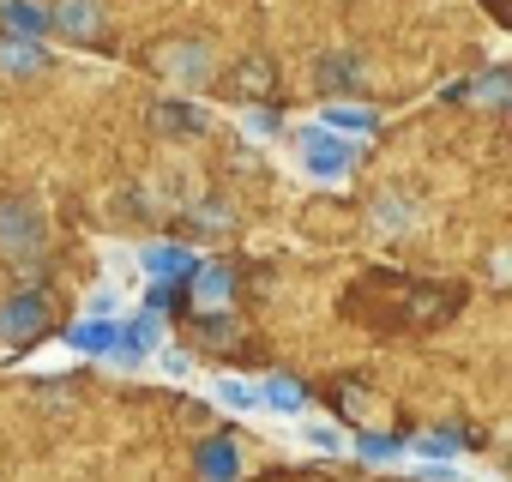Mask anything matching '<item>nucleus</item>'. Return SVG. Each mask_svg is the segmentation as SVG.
I'll list each match as a JSON object with an SVG mask.
<instances>
[{
    "label": "nucleus",
    "mask_w": 512,
    "mask_h": 482,
    "mask_svg": "<svg viewBox=\"0 0 512 482\" xmlns=\"http://www.w3.org/2000/svg\"><path fill=\"white\" fill-rule=\"evenodd\" d=\"M296 434H302V446H308V452H344V428H338V422H326V416H302V428H296Z\"/></svg>",
    "instance_id": "obj_18"
},
{
    "label": "nucleus",
    "mask_w": 512,
    "mask_h": 482,
    "mask_svg": "<svg viewBox=\"0 0 512 482\" xmlns=\"http://www.w3.org/2000/svg\"><path fill=\"white\" fill-rule=\"evenodd\" d=\"M193 254L187 248H169V241H157V248H145L139 254V272H151V278H193Z\"/></svg>",
    "instance_id": "obj_11"
},
{
    "label": "nucleus",
    "mask_w": 512,
    "mask_h": 482,
    "mask_svg": "<svg viewBox=\"0 0 512 482\" xmlns=\"http://www.w3.org/2000/svg\"><path fill=\"white\" fill-rule=\"evenodd\" d=\"M0 19H7L19 37H43L49 31V13L37 7V0H0Z\"/></svg>",
    "instance_id": "obj_15"
},
{
    "label": "nucleus",
    "mask_w": 512,
    "mask_h": 482,
    "mask_svg": "<svg viewBox=\"0 0 512 482\" xmlns=\"http://www.w3.org/2000/svg\"><path fill=\"white\" fill-rule=\"evenodd\" d=\"M43 67H49V55L37 49V37H7V43H0V73L31 79V73H43Z\"/></svg>",
    "instance_id": "obj_10"
},
{
    "label": "nucleus",
    "mask_w": 512,
    "mask_h": 482,
    "mask_svg": "<svg viewBox=\"0 0 512 482\" xmlns=\"http://www.w3.org/2000/svg\"><path fill=\"white\" fill-rule=\"evenodd\" d=\"M229 296H235V272H229V266H193V302H199L205 314L229 308Z\"/></svg>",
    "instance_id": "obj_8"
},
{
    "label": "nucleus",
    "mask_w": 512,
    "mask_h": 482,
    "mask_svg": "<svg viewBox=\"0 0 512 482\" xmlns=\"http://www.w3.org/2000/svg\"><path fill=\"white\" fill-rule=\"evenodd\" d=\"M241 470V452L229 446V440H211V446H199V476L205 482H229Z\"/></svg>",
    "instance_id": "obj_14"
},
{
    "label": "nucleus",
    "mask_w": 512,
    "mask_h": 482,
    "mask_svg": "<svg viewBox=\"0 0 512 482\" xmlns=\"http://www.w3.org/2000/svg\"><path fill=\"white\" fill-rule=\"evenodd\" d=\"M121 338L133 344V350H163V320H157V308H145V314H133V320H121Z\"/></svg>",
    "instance_id": "obj_17"
},
{
    "label": "nucleus",
    "mask_w": 512,
    "mask_h": 482,
    "mask_svg": "<svg viewBox=\"0 0 512 482\" xmlns=\"http://www.w3.org/2000/svg\"><path fill=\"white\" fill-rule=\"evenodd\" d=\"M49 25L85 43V37H97V25H103V7H97V0H61V7L49 13Z\"/></svg>",
    "instance_id": "obj_9"
},
{
    "label": "nucleus",
    "mask_w": 512,
    "mask_h": 482,
    "mask_svg": "<svg viewBox=\"0 0 512 482\" xmlns=\"http://www.w3.org/2000/svg\"><path fill=\"white\" fill-rule=\"evenodd\" d=\"M416 217H422V211H416V205H404V199H380V211H374V223H380V229H410Z\"/></svg>",
    "instance_id": "obj_20"
},
{
    "label": "nucleus",
    "mask_w": 512,
    "mask_h": 482,
    "mask_svg": "<svg viewBox=\"0 0 512 482\" xmlns=\"http://www.w3.org/2000/svg\"><path fill=\"white\" fill-rule=\"evenodd\" d=\"M253 392H260V410H272V416H302V410H308V392H302V380H290V374L253 380Z\"/></svg>",
    "instance_id": "obj_7"
},
{
    "label": "nucleus",
    "mask_w": 512,
    "mask_h": 482,
    "mask_svg": "<svg viewBox=\"0 0 512 482\" xmlns=\"http://www.w3.org/2000/svg\"><path fill=\"white\" fill-rule=\"evenodd\" d=\"M458 452H464V434L458 428H428L416 440V458H458Z\"/></svg>",
    "instance_id": "obj_19"
},
{
    "label": "nucleus",
    "mask_w": 512,
    "mask_h": 482,
    "mask_svg": "<svg viewBox=\"0 0 512 482\" xmlns=\"http://www.w3.org/2000/svg\"><path fill=\"white\" fill-rule=\"evenodd\" d=\"M290 151H296V169H302L308 181H320V187H338V181L350 175V163H356V139H344V133H332V127H320V121L296 127V133H290Z\"/></svg>",
    "instance_id": "obj_1"
},
{
    "label": "nucleus",
    "mask_w": 512,
    "mask_h": 482,
    "mask_svg": "<svg viewBox=\"0 0 512 482\" xmlns=\"http://www.w3.org/2000/svg\"><path fill=\"white\" fill-rule=\"evenodd\" d=\"M115 338H121V320H115V314H79L73 332H67V344H73L79 356H109Z\"/></svg>",
    "instance_id": "obj_6"
},
{
    "label": "nucleus",
    "mask_w": 512,
    "mask_h": 482,
    "mask_svg": "<svg viewBox=\"0 0 512 482\" xmlns=\"http://www.w3.org/2000/svg\"><path fill=\"white\" fill-rule=\"evenodd\" d=\"M320 127H332V133L356 139V133H374V109H356V103H332V109H320Z\"/></svg>",
    "instance_id": "obj_13"
},
{
    "label": "nucleus",
    "mask_w": 512,
    "mask_h": 482,
    "mask_svg": "<svg viewBox=\"0 0 512 482\" xmlns=\"http://www.w3.org/2000/svg\"><path fill=\"white\" fill-rule=\"evenodd\" d=\"M476 91H482L476 103H488V109H494V103H506V73H488V79H482Z\"/></svg>",
    "instance_id": "obj_22"
},
{
    "label": "nucleus",
    "mask_w": 512,
    "mask_h": 482,
    "mask_svg": "<svg viewBox=\"0 0 512 482\" xmlns=\"http://www.w3.org/2000/svg\"><path fill=\"white\" fill-rule=\"evenodd\" d=\"M151 127H157L163 139H199V133L211 127V115H205L199 103H187V97H163V103L151 109Z\"/></svg>",
    "instance_id": "obj_4"
},
{
    "label": "nucleus",
    "mask_w": 512,
    "mask_h": 482,
    "mask_svg": "<svg viewBox=\"0 0 512 482\" xmlns=\"http://www.w3.org/2000/svg\"><path fill=\"white\" fill-rule=\"evenodd\" d=\"M211 398H217L223 410H241V416L260 410V392H253V380H241V374H223V380L211 386Z\"/></svg>",
    "instance_id": "obj_16"
},
{
    "label": "nucleus",
    "mask_w": 512,
    "mask_h": 482,
    "mask_svg": "<svg viewBox=\"0 0 512 482\" xmlns=\"http://www.w3.org/2000/svg\"><path fill=\"white\" fill-rule=\"evenodd\" d=\"M151 356H157V368H163L169 380H187V374H193V362H187L181 350H151Z\"/></svg>",
    "instance_id": "obj_21"
},
{
    "label": "nucleus",
    "mask_w": 512,
    "mask_h": 482,
    "mask_svg": "<svg viewBox=\"0 0 512 482\" xmlns=\"http://www.w3.org/2000/svg\"><path fill=\"white\" fill-rule=\"evenodd\" d=\"M344 452H356L362 464H398L404 458V440L398 434H356V440H344Z\"/></svg>",
    "instance_id": "obj_12"
},
{
    "label": "nucleus",
    "mask_w": 512,
    "mask_h": 482,
    "mask_svg": "<svg viewBox=\"0 0 512 482\" xmlns=\"http://www.w3.org/2000/svg\"><path fill=\"white\" fill-rule=\"evenodd\" d=\"M43 235H49L43 205H31V199H0V254H7V260H37L43 254Z\"/></svg>",
    "instance_id": "obj_2"
},
{
    "label": "nucleus",
    "mask_w": 512,
    "mask_h": 482,
    "mask_svg": "<svg viewBox=\"0 0 512 482\" xmlns=\"http://www.w3.org/2000/svg\"><path fill=\"white\" fill-rule=\"evenodd\" d=\"M43 326H49L43 296H13L7 308H0V338H7V344H25V338H37Z\"/></svg>",
    "instance_id": "obj_5"
},
{
    "label": "nucleus",
    "mask_w": 512,
    "mask_h": 482,
    "mask_svg": "<svg viewBox=\"0 0 512 482\" xmlns=\"http://www.w3.org/2000/svg\"><path fill=\"white\" fill-rule=\"evenodd\" d=\"M157 67H163V79H175L181 91H193V85H205L211 79V43H163L157 49Z\"/></svg>",
    "instance_id": "obj_3"
}]
</instances>
